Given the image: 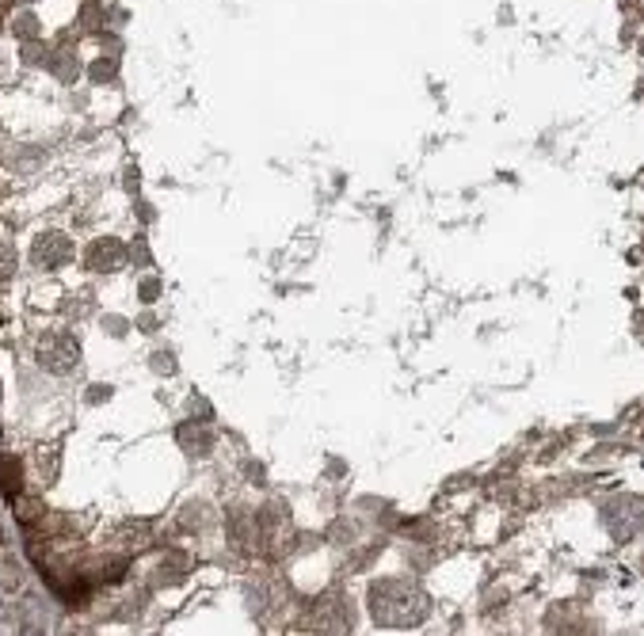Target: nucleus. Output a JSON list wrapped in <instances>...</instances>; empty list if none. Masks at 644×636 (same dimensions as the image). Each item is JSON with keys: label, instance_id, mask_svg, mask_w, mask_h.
<instances>
[]
</instances>
